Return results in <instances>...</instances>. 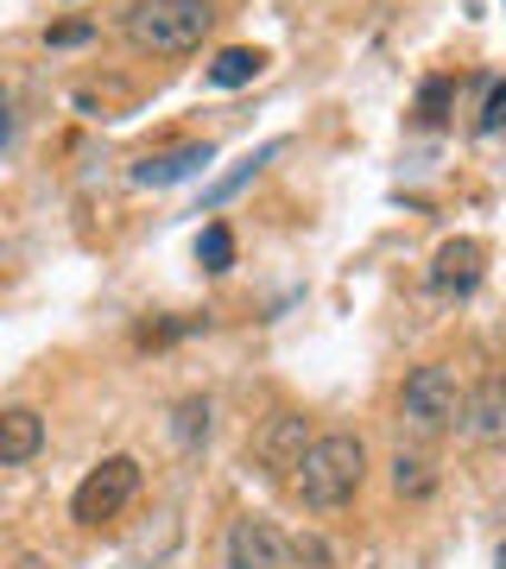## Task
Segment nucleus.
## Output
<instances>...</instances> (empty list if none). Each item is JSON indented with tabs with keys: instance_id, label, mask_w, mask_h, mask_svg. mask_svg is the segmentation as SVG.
I'll return each mask as SVG.
<instances>
[{
	"instance_id": "nucleus-1",
	"label": "nucleus",
	"mask_w": 506,
	"mask_h": 569,
	"mask_svg": "<svg viewBox=\"0 0 506 569\" xmlns=\"http://www.w3.org/2000/svg\"><path fill=\"white\" fill-rule=\"evenodd\" d=\"M361 481H367V443H361V437H348V430L317 437V443L304 449L298 475H291V488H298V500L310 512L348 507V500L361 493Z\"/></svg>"
},
{
	"instance_id": "nucleus-2",
	"label": "nucleus",
	"mask_w": 506,
	"mask_h": 569,
	"mask_svg": "<svg viewBox=\"0 0 506 569\" xmlns=\"http://www.w3.org/2000/svg\"><path fill=\"white\" fill-rule=\"evenodd\" d=\"M127 39L133 51H152V58H183L209 39L216 26V7L209 0H133L127 7Z\"/></svg>"
},
{
	"instance_id": "nucleus-3",
	"label": "nucleus",
	"mask_w": 506,
	"mask_h": 569,
	"mask_svg": "<svg viewBox=\"0 0 506 569\" xmlns=\"http://www.w3.org/2000/svg\"><path fill=\"white\" fill-rule=\"evenodd\" d=\"M463 399L468 392L456 387L449 367H411L405 373V392H399V418L411 437H444V430H463Z\"/></svg>"
},
{
	"instance_id": "nucleus-4",
	"label": "nucleus",
	"mask_w": 506,
	"mask_h": 569,
	"mask_svg": "<svg viewBox=\"0 0 506 569\" xmlns=\"http://www.w3.org/2000/svg\"><path fill=\"white\" fill-rule=\"evenodd\" d=\"M133 493H140V462H133V456H101V462L77 481V493H70V519L96 531V526H108V519H121V512L133 507Z\"/></svg>"
},
{
	"instance_id": "nucleus-5",
	"label": "nucleus",
	"mask_w": 506,
	"mask_h": 569,
	"mask_svg": "<svg viewBox=\"0 0 506 569\" xmlns=\"http://www.w3.org/2000/svg\"><path fill=\"white\" fill-rule=\"evenodd\" d=\"M222 563L228 569H285V563H291V545H285V531L272 526V519L247 512V519H235V526H228Z\"/></svg>"
},
{
	"instance_id": "nucleus-6",
	"label": "nucleus",
	"mask_w": 506,
	"mask_h": 569,
	"mask_svg": "<svg viewBox=\"0 0 506 569\" xmlns=\"http://www.w3.org/2000/svg\"><path fill=\"white\" fill-rule=\"evenodd\" d=\"M487 279V247L475 234H456L430 253V291L437 298H475V284Z\"/></svg>"
},
{
	"instance_id": "nucleus-7",
	"label": "nucleus",
	"mask_w": 506,
	"mask_h": 569,
	"mask_svg": "<svg viewBox=\"0 0 506 569\" xmlns=\"http://www.w3.org/2000/svg\"><path fill=\"white\" fill-rule=\"evenodd\" d=\"M317 443L310 437V425H304V411H272L260 425V437H254V462L266 468V475H298L304 449Z\"/></svg>"
},
{
	"instance_id": "nucleus-8",
	"label": "nucleus",
	"mask_w": 506,
	"mask_h": 569,
	"mask_svg": "<svg viewBox=\"0 0 506 569\" xmlns=\"http://www.w3.org/2000/svg\"><path fill=\"white\" fill-rule=\"evenodd\" d=\"M463 437L482 449H500L506 443V380L500 373H487V380H475L463 399Z\"/></svg>"
},
{
	"instance_id": "nucleus-9",
	"label": "nucleus",
	"mask_w": 506,
	"mask_h": 569,
	"mask_svg": "<svg viewBox=\"0 0 506 569\" xmlns=\"http://www.w3.org/2000/svg\"><path fill=\"white\" fill-rule=\"evenodd\" d=\"M202 164H216V146H209V140H183V146H165V152H146L127 178L140 183V190H165V183L197 178Z\"/></svg>"
},
{
	"instance_id": "nucleus-10",
	"label": "nucleus",
	"mask_w": 506,
	"mask_h": 569,
	"mask_svg": "<svg viewBox=\"0 0 506 569\" xmlns=\"http://www.w3.org/2000/svg\"><path fill=\"white\" fill-rule=\"evenodd\" d=\"M44 449V418L32 406H7L0 411V468H26Z\"/></svg>"
},
{
	"instance_id": "nucleus-11",
	"label": "nucleus",
	"mask_w": 506,
	"mask_h": 569,
	"mask_svg": "<svg viewBox=\"0 0 506 569\" xmlns=\"http://www.w3.org/2000/svg\"><path fill=\"white\" fill-rule=\"evenodd\" d=\"M393 493L399 500H430L437 493V462H430L425 449H399L393 456Z\"/></svg>"
},
{
	"instance_id": "nucleus-12",
	"label": "nucleus",
	"mask_w": 506,
	"mask_h": 569,
	"mask_svg": "<svg viewBox=\"0 0 506 569\" xmlns=\"http://www.w3.org/2000/svg\"><path fill=\"white\" fill-rule=\"evenodd\" d=\"M260 70H266V51H254V44H228V51L209 58V82L216 89H247Z\"/></svg>"
},
{
	"instance_id": "nucleus-13",
	"label": "nucleus",
	"mask_w": 506,
	"mask_h": 569,
	"mask_svg": "<svg viewBox=\"0 0 506 569\" xmlns=\"http://www.w3.org/2000/svg\"><path fill=\"white\" fill-rule=\"evenodd\" d=\"M202 437H209V399L190 392V399L171 406V443H178V449H202Z\"/></svg>"
},
{
	"instance_id": "nucleus-14",
	"label": "nucleus",
	"mask_w": 506,
	"mask_h": 569,
	"mask_svg": "<svg viewBox=\"0 0 506 569\" xmlns=\"http://www.w3.org/2000/svg\"><path fill=\"white\" fill-rule=\"evenodd\" d=\"M197 260H202V272H228L235 266V234H228V222H209L197 234Z\"/></svg>"
},
{
	"instance_id": "nucleus-15",
	"label": "nucleus",
	"mask_w": 506,
	"mask_h": 569,
	"mask_svg": "<svg viewBox=\"0 0 506 569\" xmlns=\"http://www.w3.org/2000/svg\"><path fill=\"white\" fill-rule=\"evenodd\" d=\"M449 102H456V82H449V77H430L425 89H418V121L437 127V121L449 114Z\"/></svg>"
},
{
	"instance_id": "nucleus-16",
	"label": "nucleus",
	"mask_w": 506,
	"mask_h": 569,
	"mask_svg": "<svg viewBox=\"0 0 506 569\" xmlns=\"http://www.w3.org/2000/svg\"><path fill=\"white\" fill-rule=\"evenodd\" d=\"M291 557H298V569H336V550H329L317 531H304L298 545H291Z\"/></svg>"
},
{
	"instance_id": "nucleus-17",
	"label": "nucleus",
	"mask_w": 506,
	"mask_h": 569,
	"mask_svg": "<svg viewBox=\"0 0 506 569\" xmlns=\"http://www.w3.org/2000/svg\"><path fill=\"white\" fill-rule=\"evenodd\" d=\"M500 127H506V82H494V89H487L482 121H475V133H500Z\"/></svg>"
},
{
	"instance_id": "nucleus-18",
	"label": "nucleus",
	"mask_w": 506,
	"mask_h": 569,
	"mask_svg": "<svg viewBox=\"0 0 506 569\" xmlns=\"http://www.w3.org/2000/svg\"><path fill=\"white\" fill-rule=\"evenodd\" d=\"M89 39H96V26L89 20H58L51 32H44V44H58V51L63 44H89Z\"/></svg>"
},
{
	"instance_id": "nucleus-19",
	"label": "nucleus",
	"mask_w": 506,
	"mask_h": 569,
	"mask_svg": "<svg viewBox=\"0 0 506 569\" xmlns=\"http://www.w3.org/2000/svg\"><path fill=\"white\" fill-rule=\"evenodd\" d=\"M13 140V108H7V96H0V146Z\"/></svg>"
},
{
	"instance_id": "nucleus-20",
	"label": "nucleus",
	"mask_w": 506,
	"mask_h": 569,
	"mask_svg": "<svg viewBox=\"0 0 506 569\" xmlns=\"http://www.w3.org/2000/svg\"><path fill=\"white\" fill-rule=\"evenodd\" d=\"M494 569H506V545H500V550H494Z\"/></svg>"
}]
</instances>
